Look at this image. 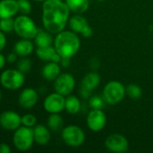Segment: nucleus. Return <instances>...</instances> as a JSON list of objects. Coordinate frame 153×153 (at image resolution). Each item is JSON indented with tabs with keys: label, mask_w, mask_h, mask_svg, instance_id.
<instances>
[{
	"label": "nucleus",
	"mask_w": 153,
	"mask_h": 153,
	"mask_svg": "<svg viewBox=\"0 0 153 153\" xmlns=\"http://www.w3.org/2000/svg\"><path fill=\"white\" fill-rule=\"evenodd\" d=\"M69 8L62 0H46L42 3L41 22L46 30L58 34L64 30L69 20Z\"/></svg>",
	"instance_id": "obj_1"
},
{
	"label": "nucleus",
	"mask_w": 153,
	"mask_h": 153,
	"mask_svg": "<svg viewBox=\"0 0 153 153\" xmlns=\"http://www.w3.org/2000/svg\"><path fill=\"white\" fill-rule=\"evenodd\" d=\"M53 44L61 57L71 58L80 48V39L78 34L72 30H62L56 34Z\"/></svg>",
	"instance_id": "obj_2"
},
{
	"label": "nucleus",
	"mask_w": 153,
	"mask_h": 153,
	"mask_svg": "<svg viewBox=\"0 0 153 153\" xmlns=\"http://www.w3.org/2000/svg\"><path fill=\"white\" fill-rule=\"evenodd\" d=\"M38 28L32 18L26 14H21L14 18V31L21 39H33L38 32Z\"/></svg>",
	"instance_id": "obj_3"
},
{
	"label": "nucleus",
	"mask_w": 153,
	"mask_h": 153,
	"mask_svg": "<svg viewBox=\"0 0 153 153\" xmlns=\"http://www.w3.org/2000/svg\"><path fill=\"white\" fill-rule=\"evenodd\" d=\"M126 87L118 81H111L107 82L103 90V98L106 103L109 105H116L120 103L125 97Z\"/></svg>",
	"instance_id": "obj_4"
},
{
	"label": "nucleus",
	"mask_w": 153,
	"mask_h": 153,
	"mask_svg": "<svg viewBox=\"0 0 153 153\" xmlns=\"http://www.w3.org/2000/svg\"><path fill=\"white\" fill-rule=\"evenodd\" d=\"M34 143L33 128L21 126L13 134V144L14 148L20 152H27Z\"/></svg>",
	"instance_id": "obj_5"
},
{
	"label": "nucleus",
	"mask_w": 153,
	"mask_h": 153,
	"mask_svg": "<svg viewBox=\"0 0 153 153\" xmlns=\"http://www.w3.org/2000/svg\"><path fill=\"white\" fill-rule=\"evenodd\" d=\"M25 74L16 69H6L0 74L1 85L9 91H17L24 83Z\"/></svg>",
	"instance_id": "obj_6"
},
{
	"label": "nucleus",
	"mask_w": 153,
	"mask_h": 153,
	"mask_svg": "<svg viewBox=\"0 0 153 153\" xmlns=\"http://www.w3.org/2000/svg\"><path fill=\"white\" fill-rule=\"evenodd\" d=\"M61 138L68 146L78 148L84 143L86 135L79 126L70 125L62 129Z\"/></svg>",
	"instance_id": "obj_7"
},
{
	"label": "nucleus",
	"mask_w": 153,
	"mask_h": 153,
	"mask_svg": "<svg viewBox=\"0 0 153 153\" xmlns=\"http://www.w3.org/2000/svg\"><path fill=\"white\" fill-rule=\"evenodd\" d=\"M75 78L68 73L60 74L54 81L55 91L63 96L70 95L75 89Z\"/></svg>",
	"instance_id": "obj_8"
},
{
	"label": "nucleus",
	"mask_w": 153,
	"mask_h": 153,
	"mask_svg": "<svg viewBox=\"0 0 153 153\" xmlns=\"http://www.w3.org/2000/svg\"><path fill=\"white\" fill-rule=\"evenodd\" d=\"M65 96L55 91L45 98L43 101V108L50 114H60L65 109Z\"/></svg>",
	"instance_id": "obj_9"
},
{
	"label": "nucleus",
	"mask_w": 153,
	"mask_h": 153,
	"mask_svg": "<svg viewBox=\"0 0 153 153\" xmlns=\"http://www.w3.org/2000/svg\"><path fill=\"white\" fill-rule=\"evenodd\" d=\"M69 24L72 31L81 34L84 38H90L93 35V29L90 27L87 20L78 13L69 18Z\"/></svg>",
	"instance_id": "obj_10"
},
{
	"label": "nucleus",
	"mask_w": 153,
	"mask_h": 153,
	"mask_svg": "<svg viewBox=\"0 0 153 153\" xmlns=\"http://www.w3.org/2000/svg\"><path fill=\"white\" fill-rule=\"evenodd\" d=\"M106 148L112 152L124 153L129 149V143L125 136L120 134H110L105 141Z\"/></svg>",
	"instance_id": "obj_11"
},
{
	"label": "nucleus",
	"mask_w": 153,
	"mask_h": 153,
	"mask_svg": "<svg viewBox=\"0 0 153 153\" xmlns=\"http://www.w3.org/2000/svg\"><path fill=\"white\" fill-rule=\"evenodd\" d=\"M22 126V117L12 110L4 111L0 114V126L7 131H15Z\"/></svg>",
	"instance_id": "obj_12"
},
{
	"label": "nucleus",
	"mask_w": 153,
	"mask_h": 153,
	"mask_svg": "<svg viewBox=\"0 0 153 153\" xmlns=\"http://www.w3.org/2000/svg\"><path fill=\"white\" fill-rule=\"evenodd\" d=\"M87 125L93 132L103 130L106 125V116L102 109H92L87 117Z\"/></svg>",
	"instance_id": "obj_13"
},
{
	"label": "nucleus",
	"mask_w": 153,
	"mask_h": 153,
	"mask_svg": "<svg viewBox=\"0 0 153 153\" xmlns=\"http://www.w3.org/2000/svg\"><path fill=\"white\" fill-rule=\"evenodd\" d=\"M38 100H39V95L34 89L25 88L19 94L18 103L23 108L29 109L37 104Z\"/></svg>",
	"instance_id": "obj_14"
},
{
	"label": "nucleus",
	"mask_w": 153,
	"mask_h": 153,
	"mask_svg": "<svg viewBox=\"0 0 153 153\" xmlns=\"http://www.w3.org/2000/svg\"><path fill=\"white\" fill-rule=\"evenodd\" d=\"M36 56L42 61L45 62H56L59 63L61 60V56L56 51L55 48L52 46L44 47V48H37Z\"/></svg>",
	"instance_id": "obj_15"
},
{
	"label": "nucleus",
	"mask_w": 153,
	"mask_h": 153,
	"mask_svg": "<svg viewBox=\"0 0 153 153\" xmlns=\"http://www.w3.org/2000/svg\"><path fill=\"white\" fill-rule=\"evenodd\" d=\"M19 12L17 0L0 1V19L13 18Z\"/></svg>",
	"instance_id": "obj_16"
},
{
	"label": "nucleus",
	"mask_w": 153,
	"mask_h": 153,
	"mask_svg": "<svg viewBox=\"0 0 153 153\" xmlns=\"http://www.w3.org/2000/svg\"><path fill=\"white\" fill-rule=\"evenodd\" d=\"M34 143L39 145H46L50 141V130L44 125H36L33 127Z\"/></svg>",
	"instance_id": "obj_17"
},
{
	"label": "nucleus",
	"mask_w": 153,
	"mask_h": 153,
	"mask_svg": "<svg viewBox=\"0 0 153 153\" xmlns=\"http://www.w3.org/2000/svg\"><path fill=\"white\" fill-rule=\"evenodd\" d=\"M34 50L33 43L32 42V39H21L18 41L15 42L14 46V51L19 56H30Z\"/></svg>",
	"instance_id": "obj_18"
},
{
	"label": "nucleus",
	"mask_w": 153,
	"mask_h": 153,
	"mask_svg": "<svg viewBox=\"0 0 153 153\" xmlns=\"http://www.w3.org/2000/svg\"><path fill=\"white\" fill-rule=\"evenodd\" d=\"M100 81H101V77L98 73H96V72L88 73L82 79L81 89L91 92L93 90H95L96 88L98 87Z\"/></svg>",
	"instance_id": "obj_19"
},
{
	"label": "nucleus",
	"mask_w": 153,
	"mask_h": 153,
	"mask_svg": "<svg viewBox=\"0 0 153 153\" xmlns=\"http://www.w3.org/2000/svg\"><path fill=\"white\" fill-rule=\"evenodd\" d=\"M60 74V65L56 62H48L41 70L42 77L49 82L55 81Z\"/></svg>",
	"instance_id": "obj_20"
},
{
	"label": "nucleus",
	"mask_w": 153,
	"mask_h": 153,
	"mask_svg": "<svg viewBox=\"0 0 153 153\" xmlns=\"http://www.w3.org/2000/svg\"><path fill=\"white\" fill-rule=\"evenodd\" d=\"M34 43L37 46V48H44V47H49L51 46L52 43L54 42V39L51 36V33L49 32L48 30H38V32L35 36Z\"/></svg>",
	"instance_id": "obj_21"
},
{
	"label": "nucleus",
	"mask_w": 153,
	"mask_h": 153,
	"mask_svg": "<svg viewBox=\"0 0 153 153\" xmlns=\"http://www.w3.org/2000/svg\"><path fill=\"white\" fill-rule=\"evenodd\" d=\"M66 4L69 10L76 13H83L89 7V0H66Z\"/></svg>",
	"instance_id": "obj_22"
},
{
	"label": "nucleus",
	"mask_w": 153,
	"mask_h": 153,
	"mask_svg": "<svg viewBox=\"0 0 153 153\" xmlns=\"http://www.w3.org/2000/svg\"><path fill=\"white\" fill-rule=\"evenodd\" d=\"M81 108V104H80V100L77 96L74 95H69L66 98V101H65V109L68 113L75 115L77 113L79 112Z\"/></svg>",
	"instance_id": "obj_23"
},
{
	"label": "nucleus",
	"mask_w": 153,
	"mask_h": 153,
	"mask_svg": "<svg viewBox=\"0 0 153 153\" xmlns=\"http://www.w3.org/2000/svg\"><path fill=\"white\" fill-rule=\"evenodd\" d=\"M47 126L52 132H58L62 128L63 119L59 115V113L50 115V117H48V120H47Z\"/></svg>",
	"instance_id": "obj_24"
},
{
	"label": "nucleus",
	"mask_w": 153,
	"mask_h": 153,
	"mask_svg": "<svg viewBox=\"0 0 153 153\" xmlns=\"http://www.w3.org/2000/svg\"><path fill=\"white\" fill-rule=\"evenodd\" d=\"M126 94L133 100H139L142 95V91L137 84H129L126 87Z\"/></svg>",
	"instance_id": "obj_25"
},
{
	"label": "nucleus",
	"mask_w": 153,
	"mask_h": 153,
	"mask_svg": "<svg viewBox=\"0 0 153 153\" xmlns=\"http://www.w3.org/2000/svg\"><path fill=\"white\" fill-rule=\"evenodd\" d=\"M16 68L23 74H27L32 69V61L31 59L27 58V56L22 57L20 60L17 61Z\"/></svg>",
	"instance_id": "obj_26"
},
{
	"label": "nucleus",
	"mask_w": 153,
	"mask_h": 153,
	"mask_svg": "<svg viewBox=\"0 0 153 153\" xmlns=\"http://www.w3.org/2000/svg\"><path fill=\"white\" fill-rule=\"evenodd\" d=\"M14 19L13 18L0 19V30L5 32V34L11 33L12 31H14Z\"/></svg>",
	"instance_id": "obj_27"
},
{
	"label": "nucleus",
	"mask_w": 153,
	"mask_h": 153,
	"mask_svg": "<svg viewBox=\"0 0 153 153\" xmlns=\"http://www.w3.org/2000/svg\"><path fill=\"white\" fill-rule=\"evenodd\" d=\"M105 100L99 96H93L89 99V106L92 109H102L105 106Z\"/></svg>",
	"instance_id": "obj_28"
},
{
	"label": "nucleus",
	"mask_w": 153,
	"mask_h": 153,
	"mask_svg": "<svg viewBox=\"0 0 153 153\" xmlns=\"http://www.w3.org/2000/svg\"><path fill=\"white\" fill-rule=\"evenodd\" d=\"M37 118L32 114H25L22 117V126L33 128L36 126Z\"/></svg>",
	"instance_id": "obj_29"
},
{
	"label": "nucleus",
	"mask_w": 153,
	"mask_h": 153,
	"mask_svg": "<svg viewBox=\"0 0 153 153\" xmlns=\"http://www.w3.org/2000/svg\"><path fill=\"white\" fill-rule=\"evenodd\" d=\"M19 12L22 14L28 15L32 12V4L29 0H17Z\"/></svg>",
	"instance_id": "obj_30"
},
{
	"label": "nucleus",
	"mask_w": 153,
	"mask_h": 153,
	"mask_svg": "<svg viewBox=\"0 0 153 153\" xmlns=\"http://www.w3.org/2000/svg\"><path fill=\"white\" fill-rule=\"evenodd\" d=\"M17 58H18V55L14 51V52H11L7 55L6 56V61L7 63L9 64H14L15 62H17Z\"/></svg>",
	"instance_id": "obj_31"
},
{
	"label": "nucleus",
	"mask_w": 153,
	"mask_h": 153,
	"mask_svg": "<svg viewBox=\"0 0 153 153\" xmlns=\"http://www.w3.org/2000/svg\"><path fill=\"white\" fill-rule=\"evenodd\" d=\"M6 37H5V33L3 32L2 30H0V52L3 51L6 46Z\"/></svg>",
	"instance_id": "obj_32"
},
{
	"label": "nucleus",
	"mask_w": 153,
	"mask_h": 153,
	"mask_svg": "<svg viewBox=\"0 0 153 153\" xmlns=\"http://www.w3.org/2000/svg\"><path fill=\"white\" fill-rule=\"evenodd\" d=\"M11 148L6 143H0V153H10Z\"/></svg>",
	"instance_id": "obj_33"
},
{
	"label": "nucleus",
	"mask_w": 153,
	"mask_h": 153,
	"mask_svg": "<svg viewBox=\"0 0 153 153\" xmlns=\"http://www.w3.org/2000/svg\"><path fill=\"white\" fill-rule=\"evenodd\" d=\"M70 63V58H67V57H61V60L60 62V65H61L64 67H67L69 65Z\"/></svg>",
	"instance_id": "obj_34"
},
{
	"label": "nucleus",
	"mask_w": 153,
	"mask_h": 153,
	"mask_svg": "<svg viewBox=\"0 0 153 153\" xmlns=\"http://www.w3.org/2000/svg\"><path fill=\"white\" fill-rule=\"evenodd\" d=\"M6 62H7L6 61V57L2 53H0V70H2L5 67Z\"/></svg>",
	"instance_id": "obj_35"
},
{
	"label": "nucleus",
	"mask_w": 153,
	"mask_h": 153,
	"mask_svg": "<svg viewBox=\"0 0 153 153\" xmlns=\"http://www.w3.org/2000/svg\"><path fill=\"white\" fill-rule=\"evenodd\" d=\"M1 100H2V91L0 90V101H1Z\"/></svg>",
	"instance_id": "obj_36"
},
{
	"label": "nucleus",
	"mask_w": 153,
	"mask_h": 153,
	"mask_svg": "<svg viewBox=\"0 0 153 153\" xmlns=\"http://www.w3.org/2000/svg\"><path fill=\"white\" fill-rule=\"evenodd\" d=\"M33 1H37V2H44L46 0H33Z\"/></svg>",
	"instance_id": "obj_37"
},
{
	"label": "nucleus",
	"mask_w": 153,
	"mask_h": 153,
	"mask_svg": "<svg viewBox=\"0 0 153 153\" xmlns=\"http://www.w3.org/2000/svg\"><path fill=\"white\" fill-rule=\"evenodd\" d=\"M97 1H105V0H97Z\"/></svg>",
	"instance_id": "obj_38"
},
{
	"label": "nucleus",
	"mask_w": 153,
	"mask_h": 153,
	"mask_svg": "<svg viewBox=\"0 0 153 153\" xmlns=\"http://www.w3.org/2000/svg\"><path fill=\"white\" fill-rule=\"evenodd\" d=\"M62 1H63V0H62Z\"/></svg>",
	"instance_id": "obj_39"
}]
</instances>
